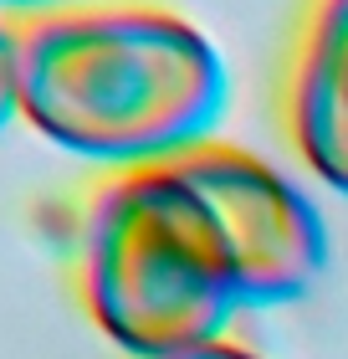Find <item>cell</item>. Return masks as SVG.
<instances>
[{
    "label": "cell",
    "instance_id": "6da1fadb",
    "mask_svg": "<svg viewBox=\"0 0 348 359\" xmlns=\"http://www.w3.org/2000/svg\"><path fill=\"white\" fill-rule=\"evenodd\" d=\"M15 108L46 144L148 170L200 149L230 77L215 41L154 0H67L15 15Z\"/></svg>",
    "mask_w": 348,
    "mask_h": 359
},
{
    "label": "cell",
    "instance_id": "7a4b0ae2",
    "mask_svg": "<svg viewBox=\"0 0 348 359\" xmlns=\"http://www.w3.org/2000/svg\"><path fill=\"white\" fill-rule=\"evenodd\" d=\"M77 292L103 339L134 359L215 344L241 313L221 236L169 165L113 170L88 195Z\"/></svg>",
    "mask_w": 348,
    "mask_h": 359
},
{
    "label": "cell",
    "instance_id": "3957f363",
    "mask_svg": "<svg viewBox=\"0 0 348 359\" xmlns=\"http://www.w3.org/2000/svg\"><path fill=\"white\" fill-rule=\"evenodd\" d=\"M169 170L205 205L236 277L241 308L292 303L323 277L328 226L318 205L261 154L225 139H205L200 149L169 159Z\"/></svg>",
    "mask_w": 348,
    "mask_h": 359
},
{
    "label": "cell",
    "instance_id": "277c9868",
    "mask_svg": "<svg viewBox=\"0 0 348 359\" xmlns=\"http://www.w3.org/2000/svg\"><path fill=\"white\" fill-rule=\"evenodd\" d=\"M281 123L297 159L348 195V0H307L281 77Z\"/></svg>",
    "mask_w": 348,
    "mask_h": 359
},
{
    "label": "cell",
    "instance_id": "5b68a950",
    "mask_svg": "<svg viewBox=\"0 0 348 359\" xmlns=\"http://www.w3.org/2000/svg\"><path fill=\"white\" fill-rule=\"evenodd\" d=\"M15 31L11 21H0V128L15 118Z\"/></svg>",
    "mask_w": 348,
    "mask_h": 359
},
{
    "label": "cell",
    "instance_id": "8992f818",
    "mask_svg": "<svg viewBox=\"0 0 348 359\" xmlns=\"http://www.w3.org/2000/svg\"><path fill=\"white\" fill-rule=\"evenodd\" d=\"M174 359H256V354H251V349H241V344H230V339H215V344L185 349V354H174Z\"/></svg>",
    "mask_w": 348,
    "mask_h": 359
},
{
    "label": "cell",
    "instance_id": "52a82bcc",
    "mask_svg": "<svg viewBox=\"0 0 348 359\" xmlns=\"http://www.w3.org/2000/svg\"><path fill=\"white\" fill-rule=\"evenodd\" d=\"M52 6H67V0H0V11H21V15H36V11H52Z\"/></svg>",
    "mask_w": 348,
    "mask_h": 359
}]
</instances>
